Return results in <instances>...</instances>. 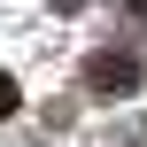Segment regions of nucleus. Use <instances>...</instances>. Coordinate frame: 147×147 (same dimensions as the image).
Masks as SVG:
<instances>
[{"label":"nucleus","instance_id":"obj_1","mask_svg":"<svg viewBox=\"0 0 147 147\" xmlns=\"http://www.w3.org/2000/svg\"><path fill=\"white\" fill-rule=\"evenodd\" d=\"M93 93H140V62L132 54H93Z\"/></svg>","mask_w":147,"mask_h":147},{"label":"nucleus","instance_id":"obj_2","mask_svg":"<svg viewBox=\"0 0 147 147\" xmlns=\"http://www.w3.org/2000/svg\"><path fill=\"white\" fill-rule=\"evenodd\" d=\"M16 101H23V85H16L8 70H0V116H16Z\"/></svg>","mask_w":147,"mask_h":147},{"label":"nucleus","instance_id":"obj_3","mask_svg":"<svg viewBox=\"0 0 147 147\" xmlns=\"http://www.w3.org/2000/svg\"><path fill=\"white\" fill-rule=\"evenodd\" d=\"M54 8H62V16H78V8H85V0H54Z\"/></svg>","mask_w":147,"mask_h":147}]
</instances>
